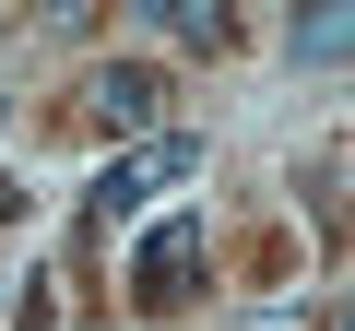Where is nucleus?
I'll use <instances>...</instances> for the list:
<instances>
[{"instance_id": "6e6552de", "label": "nucleus", "mask_w": 355, "mask_h": 331, "mask_svg": "<svg viewBox=\"0 0 355 331\" xmlns=\"http://www.w3.org/2000/svg\"><path fill=\"white\" fill-rule=\"evenodd\" d=\"M0 118H12V107H0Z\"/></svg>"}, {"instance_id": "f03ea898", "label": "nucleus", "mask_w": 355, "mask_h": 331, "mask_svg": "<svg viewBox=\"0 0 355 331\" xmlns=\"http://www.w3.org/2000/svg\"><path fill=\"white\" fill-rule=\"evenodd\" d=\"M83 118H95L107 142L166 130V71H154V60H95V71H83Z\"/></svg>"}, {"instance_id": "20e7f679", "label": "nucleus", "mask_w": 355, "mask_h": 331, "mask_svg": "<svg viewBox=\"0 0 355 331\" xmlns=\"http://www.w3.org/2000/svg\"><path fill=\"white\" fill-rule=\"evenodd\" d=\"M296 60L308 71H343L355 60V0H308V12H296Z\"/></svg>"}, {"instance_id": "7ed1b4c3", "label": "nucleus", "mask_w": 355, "mask_h": 331, "mask_svg": "<svg viewBox=\"0 0 355 331\" xmlns=\"http://www.w3.org/2000/svg\"><path fill=\"white\" fill-rule=\"evenodd\" d=\"M190 272H202V225H154L142 260H130V296H142V307H178V296H190Z\"/></svg>"}, {"instance_id": "f257e3e1", "label": "nucleus", "mask_w": 355, "mask_h": 331, "mask_svg": "<svg viewBox=\"0 0 355 331\" xmlns=\"http://www.w3.org/2000/svg\"><path fill=\"white\" fill-rule=\"evenodd\" d=\"M178 178H202V130H142L119 166H107V190H95V225H130L142 202H166Z\"/></svg>"}, {"instance_id": "39448f33", "label": "nucleus", "mask_w": 355, "mask_h": 331, "mask_svg": "<svg viewBox=\"0 0 355 331\" xmlns=\"http://www.w3.org/2000/svg\"><path fill=\"white\" fill-rule=\"evenodd\" d=\"M130 12H154L166 36H190V48H225V36H237V12H225V0H130Z\"/></svg>"}, {"instance_id": "423d86ee", "label": "nucleus", "mask_w": 355, "mask_h": 331, "mask_svg": "<svg viewBox=\"0 0 355 331\" xmlns=\"http://www.w3.org/2000/svg\"><path fill=\"white\" fill-rule=\"evenodd\" d=\"M83 12L95 0H36V24H60V36H83Z\"/></svg>"}, {"instance_id": "0eeeda50", "label": "nucleus", "mask_w": 355, "mask_h": 331, "mask_svg": "<svg viewBox=\"0 0 355 331\" xmlns=\"http://www.w3.org/2000/svg\"><path fill=\"white\" fill-rule=\"evenodd\" d=\"M331 331H355V307H343V319H331Z\"/></svg>"}]
</instances>
